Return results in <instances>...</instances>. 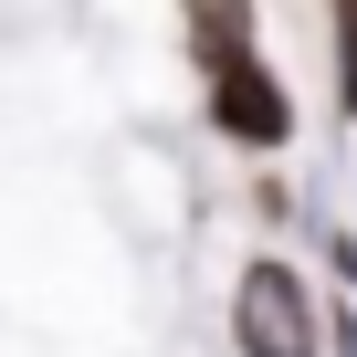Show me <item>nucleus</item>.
<instances>
[{"label": "nucleus", "mask_w": 357, "mask_h": 357, "mask_svg": "<svg viewBox=\"0 0 357 357\" xmlns=\"http://www.w3.org/2000/svg\"><path fill=\"white\" fill-rule=\"evenodd\" d=\"M190 32H200L211 74H231V63H242V43H252V0H190Z\"/></svg>", "instance_id": "obj_3"}, {"label": "nucleus", "mask_w": 357, "mask_h": 357, "mask_svg": "<svg viewBox=\"0 0 357 357\" xmlns=\"http://www.w3.org/2000/svg\"><path fill=\"white\" fill-rule=\"evenodd\" d=\"M211 116H221L242 147H273V137L294 126V105H284V84H273L263 63H231V74H211Z\"/></svg>", "instance_id": "obj_2"}, {"label": "nucleus", "mask_w": 357, "mask_h": 357, "mask_svg": "<svg viewBox=\"0 0 357 357\" xmlns=\"http://www.w3.org/2000/svg\"><path fill=\"white\" fill-rule=\"evenodd\" d=\"M231 326H242V357H315V305H305V273L252 263V273H242V294H231Z\"/></svg>", "instance_id": "obj_1"}, {"label": "nucleus", "mask_w": 357, "mask_h": 357, "mask_svg": "<svg viewBox=\"0 0 357 357\" xmlns=\"http://www.w3.org/2000/svg\"><path fill=\"white\" fill-rule=\"evenodd\" d=\"M336 74H347V116H357V0H336Z\"/></svg>", "instance_id": "obj_4"}, {"label": "nucleus", "mask_w": 357, "mask_h": 357, "mask_svg": "<svg viewBox=\"0 0 357 357\" xmlns=\"http://www.w3.org/2000/svg\"><path fill=\"white\" fill-rule=\"evenodd\" d=\"M347 357H357V326H347Z\"/></svg>", "instance_id": "obj_5"}]
</instances>
